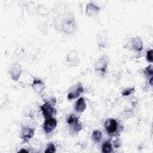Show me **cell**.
<instances>
[{
    "mask_svg": "<svg viewBox=\"0 0 153 153\" xmlns=\"http://www.w3.org/2000/svg\"><path fill=\"white\" fill-rule=\"evenodd\" d=\"M42 115L45 118L52 117L53 115H56L57 113V110L54 108L53 104L49 102L44 103L41 107Z\"/></svg>",
    "mask_w": 153,
    "mask_h": 153,
    "instance_id": "obj_1",
    "label": "cell"
},
{
    "mask_svg": "<svg viewBox=\"0 0 153 153\" xmlns=\"http://www.w3.org/2000/svg\"><path fill=\"white\" fill-rule=\"evenodd\" d=\"M134 91V88L131 87V88H127V89L123 90L121 93H122V96H128L130 94H131V93H133Z\"/></svg>",
    "mask_w": 153,
    "mask_h": 153,
    "instance_id": "obj_18",
    "label": "cell"
},
{
    "mask_svg": "<svg viewBox=\"0 0 153 153\" xmlns=\"http://www.w3.org/2000/svg\"><path fill=\"white\" fill-rule=\"evenodd\" d=\"M75 28V23L74 21H72V20H68L66 21L62 26V29L65 32L67 33H71L72 32Z\"/></svg>",
    "mask_w": 153,
    "mask_h": 153,
    "instance_id": "obj_12",
    "label": "cell"
},
{
    "mask_svg": "<svg viewBox=\"0 0 153 153\" xmlns=\"http://www.w3.org/2000/svg\"><path fill=\"white\" fill-rule=\"evenodd\" d=\"M9 73L12 79L15 81H17L19 79L22 74V68L20 65L18 63L12 65L10 67Z\"/></svg>",
    "mask_w": 153,
    "mask_h": 153,
    "instance_id": "obj_5",
    "label": "cell"
},
{
    "mask_svg": "<svg viewBox=\"0 0 153 153\" xmlns=\"http://www.w3.org/2000/svg\"><path fill=\"white\" fill-rule=\"evenodd\" d=\"M84 92V88L82 87L81 83H78L72 88V90L69 91L68 94V99L72 100L76 99L79 96V95Z\"/></svg>",
    "mask_w": 153,
    "mask_h": 153,
    "instance_id": "obj_6",
    "label": "cell"
},
{
    "mask_svg": "<svg viewBox=\"0 0 153 153\" xmlns=\"http://www.w3.org/2000/svg\"><path fill=\"white\" fill-rule=\"evenodd\" d=\"M67 123L73 128L75 131H79L81 129V125L78 122V118L74 114H71L67 119Z\"/></svg>",
    "mask_w": 153,
    "mask_h": 153,
    "instance_id": "obj_8",
    "label": "cell"
},
{
    "mask_svg": "<svg viewBox=\"0 0 153 153\" xmlns=\"http://www.w3.org/2000/svg\"><path fill=\"white\" fill-rule=\"evenodd\" d=\"M145 74L146 75H150L151 76H152V74H153V70H152V67L151 65H149L148 66H147L145 71H144Z\"/></svg>",
    "mask_w": 153,
    "mask_h": 153,
    "instance_id": "obj_19",
    "label": "cell"
},
{
    "mask_svg": "<svg viewBox=\"0 0 153 153\" xmlns=\"http://www.w3.org/2000/svg\"><path fill=\"white\" fill-rule=\"evenodd\" d=\"M146 60L149 62H152L153 57H152V50H149L146 52Z\"/></svg>",
    "mask_w": 153,
    "mask_h": 153,
    "instance_id": "obj_20",
    "label": "cell"
},
{
    "mask_svg": "<svg viewBox=\"0 0 153 153\" xmlns=\"http://www.w3.org/2000/svg\"><path fill=\"white\" fill-rule=\"evenodd\" d=\"M35 130L29 127H24L22 129L21 137L24 142H27L34 136Z\"/></svg>",
    "mask_w": 153,
    "mask_h": 153,
    "instance_id": "obj_7",
    "label": "cell"
},
{
    "mask_svg": "<svg viewBox=\"0 0 153 153\" xmlns=\"http://www.w3.org/2000/svg\"><path fill=\"white\" fill-rule=\"evenodd\" d=\"M104 127L109 134H112L117 131L118 128V124L115 119L109 118L105 121Z\"/></svg>",
    "mask_w": 153,
    "mask_h": 153,
    "instance_id": "obj_3",
    "label": "cell"
},
{
    "mask_svg": "<svg viewBox=\"0 0 153 153\" xmlns=\"http://www.w3.org/2000/svg\"><path fill=\"white\" fill-rule=\"evenodd\" d=\"M131 45L132 47L137 51H140L143 48V43L140 38L138 36L133 38L131 39Z\"/></svg>",
    "mask_w": 153,
    "mask_h": 153,
    "instance_id": "obj_11",
    "label": "cell"
},
{
    "mask_svg": "<svg viewBox=\"0 0 153 153\" xmlns=\"http://www.w3.org/2000/svg\"><path fill=\"white\" fill-rule=\"evenodd\" d=\"M32 86L33 88L38 93L41 92L44 88V83L38 79H34Z\"/></svg>",
    "mask_w": 153,
    "mask_h": 153,
    "instance_id": "obj_13",
    "label": "cell"
},
{
    "mask_svg": "<svg viewBox=\"0 0 153 153\" xmlns=\"http://www.w3.org/2000/svg\"><path fill=\"white\" fill-rule=\"evenodd\" d=\"M102 137V132L99 130H94L92 133V138L96 143H98L100 141Z\"/></svg>",
    "mask_w": 153,
    "mask_h": 153,
    "instance_id": "obj_16",
    "label": "cell"
},
{
    "mask_svg": "<svg viewBox=\"0 0 153 153\" xmlns=\"http://www.w3.org/2000/svg\"><path fill=\"white\" fill-rule=\"evenodd\" d=\"M67 60L69 63H75L76 61L77 62V60L79 61L76 51L74 50L71 51L68 54Z\"/></svg>",
    "mask_w": 153,
    "mask_h": 153,
    "instance_id": "obj_14",
    "label": "cell"
},
{
    "mask_svg": "<svg viewBox=\"0 0 153 153\" xmlns=\"http://www.w3.org/2000/svg\"><path fill=\"white\" fill-rule=\"evenodd\" d=\"M56 152V147L54 146V145L53 143H50L47 148L46 149L45 151V153H54Z\"/></svg>",
    "mask_w": 153,
    "mask_h": 153,
    "instance_id": "obj_17",
    "label": "cell"
},
{
    "mask_svg": "<svg viewBox=\"0 0 153 153\" xmlns=\"http://www.w3.org/2000/svg\"><path fill=\"white\" fill-rule=\"evenodd\" d=\"M57 126V121L53 117L45 118L43 124V129L45 133H50L53 131Z\"/></svg>",
    "mask_w": 153,
    "mask_h": 153,
    "instance_id": "obj_2",
    "label": "cell"
},
{
    "mask_svg": "<svg viewBox=\"0 0 153 153\" xmlns=\"http://www.w3.org/2000/svg\"><path fill=\"white\" fill-rule=\"evenodd\" d=\"M100 8L92 2H88L85 7V12L90 16H94L98 14Z\"/></svg>",
    "mask_w": 153,
    "mask_h": 153,
    "instance_id": "obj_9",
    "label": "cell"
},
{
    "mask_svg": "<svg viewBox=\"0 0 153 153\" xmlns=\"http://www.w3.org/2000/svg\"><path fill=\"white\" fill-rule=\"evenodd\" d=\"M102 151L103 153H109L112 152V144L109 141L105 142L102 146Z\"/></svg>",
    "mask_w": 153,
    "mask_h": 153,
    "instance_id": "obj_15",
    "label": "cell"
},
{
    "mask_svg": "<svg viewBox=\"0 0 153 153\" xmlns=\"http://www.w3.org/2000/svg\"><path fill=\"white\" fill-rule=\"evenodd\" d=\"M107 60L105 57H101L99 59L94 65L95 71L97 72H99L102 75H104L107 70Z\"/></svg>",
    "mask_w": 153,
    "mask_h": 153,
    "instance_id": "obj_4",
    "label": "cell"
},
{
    "mask_svg": "<svg viewBox=\"0 0 153 153\" xmlns=\"http://www.w3.org/2000/svg\"><path fill=\"white\" fill-rule=\"evenodd\" d=\"M19 152H27L28 151H26V149H21L20 151H19Z\"/></svg>",
    "mask_w": 153,
    "mask_h": 153,
    "instance_id": "obj_22",
    "label": "cell"
},
{
    "mask_svg": "<svg viewBox=\"0 0 153 153\" xmlns=\"http://www.w3.org/2000/svg\"><path fill=\"white\" fill-rule=\"evenodd\" d=\"M149 83H150V84H151V85H152V76H151V78H150V79H149Z\"/></svg>",
    "mask_w": 153,
    "mask_h": 153,
    "instance_id": "obj_21",
    "label": "cell"
},
{
    "mask_svg": "<svg viewBox=\"0 0 153 153\" xmlns=\"http://www.w3.org/2000/svg\"><path fill=\"white\" fill-rule=\"evenodd\" d=\"M87 108L86 103L83 97H79L75 103V111L78 112H83Z\"/></svg>",
    "mask_w": 153,
    "mask_h": 153,
    "instance_id": "obj_10",
    "label": "cell"
}]
</instances>
